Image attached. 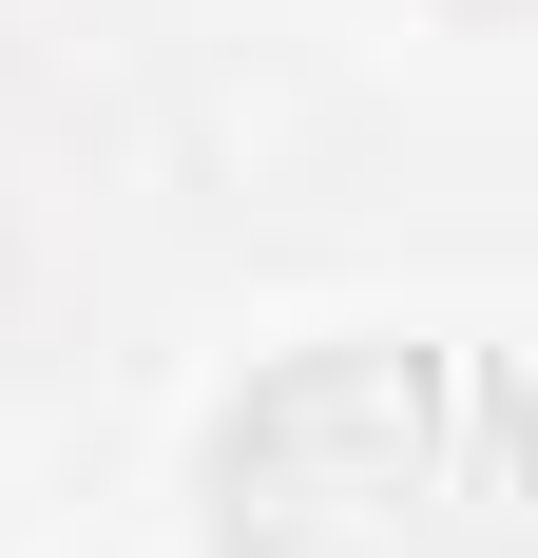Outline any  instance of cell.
Instances as JSON below:
<instances>
[{"instance_id": "cell-1", "label": "cell", "mask_w": 538, "mask_h": 558, "mask_svg": "<svg viewBox=\"0 0 538 558\" xmlns=\"http://www.w3.org/2000/svg\"><path fill=\"white\" fill-rule=\"evenodd\" d=\"M231 558H538L519 404L442 347H327L212 444Z\"/></svg>"}]
</instances>
